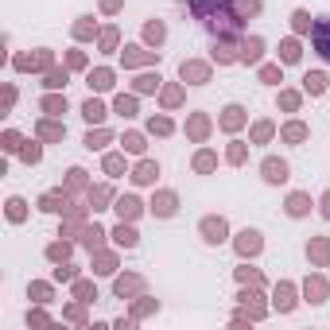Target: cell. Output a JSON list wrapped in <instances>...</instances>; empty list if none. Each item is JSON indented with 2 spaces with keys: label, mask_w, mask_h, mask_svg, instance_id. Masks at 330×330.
<instances>
[{
  "label": "cell",
  "mask_w": 330,
  "mask_h": 330,
  "mask_svg": "<svg viewBox=\"0 0 330 330\" xmlns=\"http://www.w3.org/2000/svg\"><path fill=\"white\" fill-rule=\"evenodd\" d=\"M190 8H194L198 20H206L210 27H221V31H233V27H237V20H233V12H229L225 0H190Z\"/></svg>",
  "instance_id": "cell-1"
},
{
  "label": "cell",
  "mask_w": 330,
  "mask_h": 330,
  "mask_svg": "<svg viewBox=\"0 0 330 330\" xmlns=\"http://www.w3.org/2000/svg\"><path fill=\"white\" fill-rule=\"evenodd\" d=\"M315 51L330 62V20H323V24L315 27Z\"/></svg>",
  "instance_id": "cell-2"
},
{
  "label": "cell",
  "mask_w": 330,
  "mask_h": 330,
  "mask_svg": "<svg viewBox=\"0 0 330 330\" xmlns=\"http://www.w3.org/2000/svg\"><path fill=\"white\" fill-rule=\"evenodd\" d=\"M237 249H241V257L260 253V233H257V229H245V233H241V241H237Z\"/></svg>",
  "instance_id": "cell-3"
},
{
  "label": "cell",
  "mask_w": 330,
  "mask_h": 330,
  "mask_svg": "<svg viewBox=\"0 0 330 330\" xmlns=\"http://www.w3.org/2000/svg\"><path fill=\"white\" fill-rule=\"evenodd\" d=\"M202 233H206V241L218 245V241H225V221H221V218H206V221H202Z\"/></svg>",
  "instance_id": "cell-4"
},
{
  "label": "cell",
  "mask_w": 330,
  "mask_h": 330,
  "mask_svg": "<svg viewBox=\"0 0 330 330\" xmlns=\"http://www.w3.org/2000/svg\"><path fill=\"white\" fill-rule=\"evenodd\" d=\"M264 179H268V183H283V179H287V167L280 164V160H268V164H264Z\"/></svg>",
  "instance_id": "cell-5"
},
{
  "label": "cell",
  "mask_w": 330,
  "mask_h": 330,
  "mask_svg": "<svg viewBox=\"0 0 330 330\" xmlns=\"http://www.w3.org/2000/svg\"><path fill=\"white\" fill-rule=\"evenodd\" d=\"M260 51H264V43H260V39H245L241 58H245V62H257V58H260Z\"/></svg>",
  "instance_id": "cell-6"
},
{
  "label": "cell",
  "mask_w": 330,
  "mask_h": 330,
  "mask_svg": "<svg viewBox=\"0 0 330 330\" xmlns=\"http://www.w3.org/2000/svg\"><path fill=\"white\" fill-rule=\"evenodd\" d=\"M156 214H160V218L175 214V194H160V198H156Z\"/></svg>",
  "instance_id": "cell-7"
},
{
  "label": "cell",
  "mask_w": 330,
  "mask_h": 330,
  "mask_svg": "<svg viewBox=\"0 0 330 330\" xmlns=\"http://www.w3.org/2000/svg\"><path fill=\"white\" fill-rule=\"evenodd\" d=\"M183 78H194V82H206V66H198V62H183Z\"/></svg>",
  "instance_id": "cell-8"
},
{
  "label": "cell",
  "mask_w": 330,
  "mask_h": 330,
  "mask_svg": "<svg viewBox=\"0 0 330 330\" xmlns=\"http://www.w3.org/2000/svg\"><path fill=\"white\" fill-rule=\"evenodd\" d=\"M303 86H307L311 94H323V90H327V78H323V74H307V78H303Z\"/></svg>",
  "instance_id": "cell-9"
},
{
  "label": "cell",
  "mask_w": 330,
  "mask_h": 330,
  "mask_svg": "<svg viewBox=\"0 0 330 330\" xmlns=\"http://www.w3.org/2000/svg\"><path fill=\"white\" fill-rule=\"evenodd\" d=\"M287 214H295V218L307 214V198H303V194H291V198H287Z\"/></svg>",
  "instance_id": "cell-10"
},
{
  "label": "cell",
  "mask_w": 330,
  "mask_h": 330,
  "mask_svg": "<svg viewBox=\"0 0 330 330\" xmlns=\"http://www.w3.org/2000/svg\"><path fill=\"white\" fill-rule=\"evenodd\" d=\"M117 241L132 249V245H136V229H132V225H117Z\"/></svg>",
  "instance_id": "cell-11"
},
{
  "label": "cell",
  "mask_w": 330,
  "mask_h": 330,
  "mask_svg": "<svg viewBox=\"0 0 330 330\" xmlns=\"http://www.w3.org/2000/svg\"><path fill=\"white\" fill-rule=\"evenodd\" d=\"M90 86H97V90H109V86H113V74H109V70H97V74H90Z\"/></svg>",
  "instance_id": "cell-12"
},
{
  "label": "cell",
  "mask_w": 330,
  "mask_h": 330,
  "mask_svg": "<svg viewBox=\"0 0 330 330\" xmlns=\"http://www.w3.org/2000/svg\"><path fill=\"white\" fill-rule=\"evenodd\" d=\"M132 179H136V183H152V179H156V164H140Z\"/></svg>",
  "instance_id": "cell-13"
},
{
  "label": "cell",
  "mask_w": 330,
  "mask_h": 330,
  "mask_svg": "<svg viewBox=\"0 0 330 330\" xmlns=\"http://www.w3.org/2000/svg\"><path fill=\"white\" fill-rule=\"evenodd\" d=\"M117 210H120V218H132V214L140 210V202H136V198H120V202H117Z\"/></svg>",
  "instance_id": "cell-14"
},
{
  "label": "cell",
  "mask_w": 330,
  "mask_h": 330,
  "mask_svg": "<svg viewBox=\"0 0 330 330\" xmlns=\"http://www.w3.org/2000/svg\"><path fill=\"white\" fill-rule=\"evenodd\" d=\"M291 303H295V299H291V287H287V283H283V287H280V291H276V307H280V311H287V307H291Z\"/></svg>",
  "instance_id": "cell-15"
},
{
  "label": "cell",
  "mask_w": 330,
  "mask_h": 330,
  "mask_svg": "<svg viewBox=\"0 0 330 330\" xmlns=\"http://www.w3.org/2000/svg\"><path fill=\"white\" fill-rule=\"evenodd\" d=\"M221 124H225V128H237V124H241V109H237V105H229L225 117H221Z\"/></svg>",
  "instance_id": "cell-16"
},
{
  "label": "cell",
  "mask_w": 330,
  "mask_h": 330,
  "mask_svg": "<svg viewBox=\"0 0 330 330\" xmlns=\"http://www.w3.org/2000/svg\"><path fill=\"white\" fill-rule=\"evenodd\" d=\"M101 117H105V109L97 101H86V120H101Z\"/></svg>",
  "instance_id": "cell-17"
},
{
  "label": "cell",
  "mask_w": 330,
  "mask_h": 330,
  "mask_svg": "<svg viewBox=\"0 0 330 330\" xmlns=\"http://www.w3.org/2000/svg\"><path fill=\"white\" fill-rule=\"evenodd\" d=\"M283 136H287V140H303V136H307V128H303V124H287V128H283Z\"/></svg>",
  "instance_id": "cell-18"
},
{
  "label": "cell",
  "mask_w": 330,
  "mask_h": 330,
  "mask_svg": "<svg viewBox=\"0 0 330 330\" xmlns=\"http://www.w3.org/2000/svg\"><path fill=\"white\" fill-rule=\"evenodd\" d=\"M105 140H109V132H90V136H86V148H101Z\"/></svg>",
  "instance_id": "cell-19"
},
{
  "label": "cell",
  "mask_w": 330,
  "mask_h": 330,
  "mask_svg": "<svg viewBox=\"0 0 330 330\" xmlns=\"http://www.w3.org/2000/svg\"><path fill=\"white\" fill-rule=\"evenodd\" d=\"M136 287H140V280H117V295H128Z\"/></svg>",
  "instance_id": "cell-20"
},
{
  "label": "cell",
  "mask_w": 330,
  "mask_h": 330,
  "mask_svg": "<svg viewBox=\"0 0 330 330\" xmlns=\"http://www.w3.org/2000/svg\"><path fill=\"white\" fill-rule=\"evenodd\" d=\"M105 171H109V175H120V171H124V160H120V156H109V160H105Z\"/></svg>",
  "instance_id": "cell-21"
},
{
  "label": "cell",
  "mask_w": 330,
  "mask_h": 330,
  "mask_svg": "<svg viewBox=\"0 0 330 330\" xmlns=\"http://www.w3.org/2000/svg\"><path fill=\"white\" fill-rule=\"evenodd\" d=\"M280 51H283V62H295L299 58V43H283Z\"/></svg>",
  "instance_id": "cell-22"
},
{
  "label": "cell",
  "mask_w": 330,
  "mask_h": 330,
  "mask_svg": "<svg viewBox=\"0 0 330 330\" xmlns=\"http://www.w3.org/2000/svg\"><path fill=\"white\" fill-rule=\"evenodd\" d=\"M117 113H124V117H132V113H136V101H132V97H120V101H117Z\"/></svg>",
  "instance_id": "cell-23"
},
{
  "label": "cell",
  "mask_w": 330,
  "mask_h": 330,
  "mask_svg": "<svg viewBox=\"0 0 330 330\" xmlns=\"http://www.w3.org/2000/svg\"><path fill=\"white\" fill-rule=\"evenodd\" d=\"M43 109H47V113H62V109H66V101H62V97H47Z\"/></svg>",
  "instance_id": "cell-24"
},
{
  "label": "cell",
  "mask_w": 330,
  "mask_h": 330,
  "mask_svg": "<svg viewBox=\"0 0 330 330\" xmlns=\"http://www.w3.org/2000/svg\"><path fill=\"white\" fill-rule=\"evenodd\" d=\"M124 148H128V152H144V140L132 132V136H124Z\"/></svg>",
  "instance_id": "cell-25"
},
{
  "label": "cell",
  "mask_w": 330,
  "mask_h": 330,
  "mask_svg": "<svg viewBox=\"0 0 330 330\" xmlns=\"http://www.w3.org/2000/svg\"><path fill=\"white\" fill-rule=\"evenodd\" d=\"M101 237H105V233H101V229H97V225H94V229H90V233H86V245H90V249H94V245H101Z\"/></svg>",
  "instance_id": "cell-26"
},
{
  "label": "cell",
  "mask_w": 330,
  "mask_h": 330,
  "mask_svg": "<svg viewBox=\"0 0 330 330\" xmlns=\"http://www.w3.org/2000/svg\"><path fill=\"white\" fill-rule=\"evenodd\" d=\"M295 27L307 31V27H311V16H307V12H295Z\"/></svg>",
  "instance_id": "cell-27"
},
{
  "label": "cell",
  "mask_w": 330,
  "mask_h": 330,
  "mask_svg": "<svg viewBox=\"0 0 330 330\" xmlns=\"http://www.w3.org/2000/svg\"><path fill=\"white\" fill-rule=\"evenodd\" d=\"M257 8H260V4H257V0H237V12H249V16H253V12H257Z\"/></svg>",
  "instance_id": "cell-28"
},
{
  "label": "cell",
  "mask_w": 330,
  "mask_h": 330,
  "mask_svg": "<svg viewBox=\"0 0 330 330\" xmlns=\"http://www.w3.org/2000/svg\"><path fill=\"white\" fill-rule=\"evenodd\" d=\"M58 202H62V194H47L43 198V210H58Z\"/></svg>",
  "instance_id": "cell-29"
},
{
  "label": "cell",
  "mask_w": 330,
  "mask_h": 330,
  "mask_svg": "<svg viewBox=\"0 0 330 330\" xmlns=\"http://www.w3.org/2000/svg\"><path fill=\"white\" fill-rule=\"evenodd\" d=\"M260 78H264V82H276V78H280V70H276V66H264V70H260Z\"/></svg>",
  "instance_id": "cell-30"
},
{
  "label": "cell",
  "mask_w": 330,
  "mask_h": 330,
  "mask_svg": "<svg viewBox=\"0 0 330 330\" xmlns=\"http://www.w3.org/2000/svg\"><path fill=\"white\" fill-rule=\"evenodd\" d=\"M148 39H156V43H160V39H164V27H160V24H152V27H148Z\"/></svg>",
  "instance_id": "cell-31"
},
{
  "label": "cell",
  "mask_w": 330,
  "mask_h": 330,
  "mask_svg": "<svg viewBox=\"0 0 330 330\" xmlns=\"http://www.w3.org/2000/svg\"><path fill=\"white\" fill-rule=\"evenodd\" d=\"M152 132H171V120H152Z\"/></svg>",
  "instance_id": "cell-32"
},
{
  "label": "cell",
  "mask_w": 330,
  "mask_h": 330,
  "mask_svg": "<svg viewBox=\"0 0 330 330\" xmlns=\"http://www.w3.org/2000/svg\"><path fill=\"white\" fill-rule=\"evenodd\" d=\"M214 167V156H198V171H210Z\"/></svg>",
  "instance_id": "cell-33"
},
{
  "label": "cell",
  "mask_w": 330,
  "mask_h": 330,
  "mask_svg": "<svg viewBox=\"0 0 330 330\" xmlns=\"http://www.w3.org/2000/svg\"><path fill=\"white\" fill-rule=\"evenodd\" d=\"M66 253H70V249H66V245H51V257H55V260H62V257H66Z\"/></svg>",
  "instance_id": "cell-34"
},
{
  "label": "cell",
  "mask_w": 330,
  "mask_h": 330,
  "mask_svg": "<svg viewBox=\"0 0 330 330\" xmlns=\"http://www.w3.org/2000/svg\"><path fill=\"white\" fill-rule=\"evenodd\" d=\"M323 214H327V218H330V194H327V198H323Z\"/></svg>",
  "instance_id": "cell-35"
}]
</instances>
